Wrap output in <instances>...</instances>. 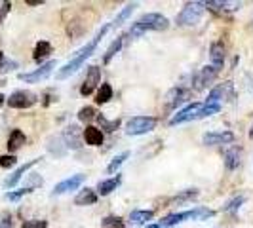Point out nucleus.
Wrapping results in <instances>:
<instances>
[{
	"mask_svg": "<svg viewBox=\"0 0 253 228\" xmlns=\"http://www.w3.org/2000/svg\"><path fill=\"white\" fill-rule=\"evenodd\" d=\"M109 29H111V25L103 27L101 31H99L95 37L91 38L88 44H86L82 50L78 51V53H76V55L73 57V59H71V61H69V63L65 65L63 69H59V71H57V75H55V76H57V80H65V78H69L71 75H75L76 71H78L82 65L86 63V59H89V57L93 55V51L97 50L99 42H101L103 38H105V35H107V31H109Z\"/></svg>",
	"mask_w": 253,
	"mask_h": 228,
	"instance_id": "obj_1",
	"label": "nucleus"
},
{
	"mask_svg": "<svg viewBox=\"0 0 253 228\" xmlns=\"http://www.w3.org/2000/svg\"><path fill=\"white\" fill-rule=\"evenodd\" d=\"M168 27H169V21H168V17H164L162 13H147V15L139 17L131 25V29L127 31V37L139 38L145 33H149V31H166Z\"/></svg>",
	"mask_w": 253,
	"mask_h": 228,
	"instance_id": "obj_2",
	"label": "nucleus"
},
{
	"mask_svg": "<svg viewBox=\"0 0 253 228\" xmlns=\"http://www.w3.org/2000/svg\"><path fill=\"white\" fill-rule=\"evenodd\" d=\"M215 215L213 209H208V207H194L189 211H183V213H173V215H168L162 219L160 227H175L179 223H185V221H206L210 217Z\"/></svg>",
	"mask_w": 253,
	"mask_h": 228,
	"instance_id": "obj_3",
	"label": "nucleus"
},
{
	"mask_svg": "<svg viewBox=\"0 0 253 228\" xmlns=\"http://www.w3.org/2000/svg\"><path fill=\"white\" fill-rule=\"evenodd\" d=\"M204 10H206V6H204V2H190L187 4L181 13L177 15V25L179 27H194L200 23V19H202L204 15Z\"/></svg>",
	"mask_w": 253,
	"mask_h": 228,
	"instance_id": "obj_4",
	"label": "nucleus"
},
{
	"mask_svg": "<svg viewBox=\"0 0 253 228\" xmlns=\"http://www.w3.org/2000/svg\"><path fill=\"white\" fill-rule=\"evenodd\" d=\"M156 124H158V120L152 116H133L127 120L126 133L127 135H145V133L152 131Z\"/></svg>",
	"mask_w": 253,
	"mask_h": 228,
	"instance_id": "obj_5",
	"label": "nucleus"
},
{
	"mask_svg": "<svg viewBox=\"0 0 253 228\" xmlns=\"http://www.w3.org/2000/svg\"><path fill=\"white\" fill-rule=\"evenodd\" d=\"M38 101V97L33 91H27V89H19V91H13L12 95L8 97V105L12 109H29Z\"/></svg>",
	"mask_w": 253,
	"mask_h": 228,
	"instance_id": "obj_6",
	"label": "nucleus"
},
{
	"mask_svg": "<svg viewBox=\"0 0 253 228\" xmlns=\"http://www.w3.org/2000/svg\"><path fill=\"white\" fill-rule=\"evenodd\" d=\"M53 67H55V61H48V63H44L40 69L33 71V73H21L19 80H23L27 84H37V82H40V80H44V78H48L51 75Z\"/></svg>",
	"mask_w": 253,
	"mask_h": 228,
	"instance_id": "obj_7",
	"label": "nucleus"
},
{
	"mask_svg": "<svg viewBox=\"0 0 253 228\" xmlns=\"http://www.w3.org/2000/svg\"><path fill=\"white\" fill-rule=\"evenodd\" d=\"M232 93V82H225V84H219L217 88H213L208 95V101L206 105H219L223 107V101L227 99L228 95Z\"/></svg>",
	"mask_w": 253,
	"mask_h": 228,
	"instance_id": "obj_8",
	"label": "nucleus"
},
{
	"mask_svg": "<svg viewBox=\"0 0 253 228\" xmlns=\"http://www.w3.org/2000/svg\"><path fill=\"white\" fill-rule=\"evenodd\" d=\"M202 109V103H192L187 109L179 111L171 120H169V126H177V124H183V122H189V120H196L198 116V111Z\"/></svg>",
	"mask_w": 253,
	"mask_h": 228,
	"instance_id": "obj_9",
	"label": "nucleus"
},
{
	"mask_svg": "<svg viewBox=\"0 0 253 228\" xmlns=\"http://www.w3.org/2000/svg\"><path fill=\"white\" fill-rule=\"evenodd\" d=\"M86 181V175H82V173H78V175H73V177L65 179L61 181L59 185H55V189H53V196H61L65 192H71V190H76L82 183Z\"/></svg>",
	"mask_w": 253,
	"mask_h": 228,
	"instance_id": "obj_10",
	"label": "nucleus"
},
{
	"mask_svg": "<svg viewBox=\"0 0 253 228\" xmlns=\"http://www.w3.org/2000/svg\"><path fill=\"white\" fill-rule=\"evenodd\" d=\"M99 84H101V69L99 67H89L88 76H86V80H84V84L80 88V93L82 95H89Z\"/></svg>",
	"mask_w": 253,
	"mask_h": 228,
	"instance_id": "obj_11",
	"label": "nucleus"
},
{
	"mask_svg": "<svg viewBox=\"0 0 253 228\" xmlns=\"http://www.w3.org/2000/svg\"><path fill=\"white\" fill-rule=\"evenodd\" d=\"M234 141V133L232 131H208L204 133L202 143L208 147H213V145H225V143H232Z\"/></svg>",
	"mask_w": 253,
	"mask_h": 228,
	"instance_id": "obj_12",
	"label": "nucleus"
},
{
	"mask_svg": "<svg viewBox=\"0 0 253 228\" xmlns=\"http://www.w3.org/2000/svg\"><path fill=\"white\" fill-rule=\"evenodd\" d=\"M187 101V91L177 86V88H171L168 91V95H166V109L168 111H173V109H177L179 105H183V103Z\"/></svg>",
	"mask_w": 253,
	"mask_h": 228,
	"instance_id": "obj_13",
	"label": "nucleus"
},
{
	"mask_svg": "<svg viewBox=\"0 0 253 228\" xmlns=\"http://www.w3.org/2000/svg\"><path fill=\"white\" fill-rule=\"evenodd\" d=\"M219 75V71L217 69H213L211 65L210 67H204V69H200V73L194 76V89H204L215 76Z\"/></svg>",
	"mask_w": 253,
	"mask_h": 228,
	"instance_id": "obj_14",
	"label": "nucleus"
},
{
	"mask_svg": "<svg viewBox=\"0 0 253 228\" xmlns=\"http://www.w3.org/2000/svg\"><path fill=\"white\" fill-rule=\"evenodd\" d=\"M61 137H63L65 147H67V149L76 151V149L82 147V139H80V129H78V126H69L67 129H65V133L61 135Z\"/></svg>",
	"mask_w": 253,
	"mask_h": 228,
	"instance_id": "obj_15",
	"label": "nucleus"
},
{
	"mask_svg": "<svg viewBox=\"0 0 253 228\" xmlns=\"http://www.w3.org/2000/svg\"><path fill=\"white\" fill-rule=\"evenodd\" d=\"M206 8L210 10H215V12H234V10H240L242 2H228V0H210V2H204Z\"/></svg>",
	"mask_w": 253,
	"mask_h": 228,
	"instance_id": "obj_16",
	"label": "nucleus"
},
{
	"mask_svg": "<svg viewBox=\"0 0 253 228\" xmlns=\"http://www.w3.org/2000/svg\"><path fill=\"white\" fill-rule=\"evenodd\" d=\"M210 59H211V67L221 71L223 63H225V46L221 42H213L210 48Z\"/></svg>",
	"mask_w": 253,
	"mask_h": 228,
	"instance_id": "obj_17",
	"label": "nucleus"
},
{
	"mask_svg": "<svg viewBox=\"0 0 253 228\" xmlns=\"http://www.w3.org/2000/svg\"><path fill=\"white\" fill-rule=\"evenodd\" d=\"M38 162H40V158H37V160H31V162H27L25 165H21V167H19V169H17V171L13 173L12 177H8L6 181H4V189H12V187H15V185L19 183V179L23 177L27 171H29V169L33 167V165H37Z\"/></svg>",
	"mask_w": 253,
	"mask_h": 228,
	"instance_id": "obj_18",
	"label": "nucleus"
},
{
	"mask_svg": "<svg viewBox=\"0 0 253 228\" xmlns=\"http://www.w3.org/2000/svg\"><path fill=\"white\" fill-rule=\"evenodd\" d=\"M84 141H86V145H89V147H101L103 145L101 129H97V127H93V126H88L84 129Z\"/></svg>",
	"mask_w": 253,
	"mask_h": 228,
	"instance_id": "obj_19",
	"label": "nucleus"
},
{
	"mask_svg": "<svg viewBox=\"0 0 253 228\" xmlns=\"http://www.w3.org/2000/svg\"><path fill=\"white\" fill-rule=\"evenodd\" d=\"M120 183H122V177H120V175H116V177H113V179H107V181H99V185H97V194L109 196L113 190H116L120 187Z\"/></svg>",
	"mask_w": 253,
	"mask_h": 228,
	"instance_id": "obj_20",
	"label": "nucleus"
},
{
	"mask_svg": "<svg viewBox=\"0 0 253 228\" xmlns=\"http://www.w3.org/2000/svg\"><path fill=\"white\" fill-rule=\"evenodd\" d=\"M25 141H27V137L21 129H13L12 133H10V139H8V151L10 152L19 151V149L25 145Z\"/></svg>",
	"mask_w": 253,
	"mask_h": 228,
	"instance_id": "obj_21",
	"label": "nucleus"
},
{
	"mask_svg": "<svg viewBox=\"0 0 253 228\" xmlns=\"http://www.w3.org/2000/svg\"><path fill=\"white\" fill-rule=\"evenodd\" d=\"M240 156H242V151L238 147H232V149L225 154V165H227L228 171H232V169H236V167L240 165Z\"/></svg>",
	"mask_w": 253,
	"mask_h": 228,
	"instance_id": "obj_22",
	"label": "nucleus"
},
{
	"mask_svg": "<svg viewBox=\"0 0 253 228\" xmlns=\"http://www.w3.org/2000/svg\"><path fill=\"white\" fill-rule=\"evenodd\" d=\"M97 202V194L93 192L91 189H86V190H80V194L75 198V203L76 205H93V203Z\"/></svg>",
	"mask_w": 253,
	"mask_h": 228,
	"instance_id": "obj_23",
	"label": "nucleus"
},
{
	"mask_svg": "<svg viewBox=\"0 0 253 228\" xmlns=\"http://www.w3.org/2000/svg\"><path fill=\"white\" fill-rule=\"evenodd\" d=\"M135 8H137V4H135V2H131V4H126V6L122 8V12H120L118 15H116V17H114V21L111 23V27H120L122 23H124V21H127V19H129V15L133 13V10H135Z\"/></svg>",
	"mask_w": 253,
	"mask_h": 228,
	"instance_id": "obj_24",
	"label": "nucleus"
},
{
	"mask_svg": "<svg viewBox=\"0 0 253 228\" xmlns=\"http://www.w3.org/2000/svg\"><path fill=\"white\" fill-rule=\"evenodd\" d=\"M48 151H50L51 154H55V156H63L65 151H67L63 137H50V139H48Z\"/></svg>",
	"mask_w": 253,
	"mask_h": 228,
	"instance_id": "obj_25",
	"label": "nucleus"
},
{
	"mask_svg": "<svg viewBox=\"0 0 253 228\" xmlns=\"http://www.w3.org/2000/svg\"><path fill=\"white\" fill-rule=\"evenodd\" d=\"M51 53V44L50 42H46V40H40L37 44V48H35V53H33V57H35V61H42L44 57H48Z\"/></svg>",
	"mask_w": 253,
	"mask_h": 228,
	"instance_id": "obj_26",
	"label": "nucleus"
},
{
	"mask_svg": "<svg viewBox=\"0 0 253 228\" xmlns=\"http://www.w3.org/2000/svg\"><path fill=\"white\" fill-rule=\"evenodd\" d=\"M152 217H154L152 211H147V209H137V211H131L129 221H131L133 225H145L147 221H151Z\"/></svg>",
	"mask_w": 253,
	"mask_h": 228,
	"instance_id": "obj_27",
	"label": "nucleus"
},
{
	"mask_svg": "<svg viewBox=\"0 0 253 228\" xmlns=\"http://www.w3.org/2000/svg\"><path fill=\"white\" fill-rule=\"evenodd\" d=\"M111 99H113V88H111V84H101L95 101L99 103V105H105V103H109Z\"/></svg>",
	"mask_w": 253,
	"mask_h": 228,
	"instance_id": "obj_28",
	"label": "nucleus"
},
{
	"mask_svg": "<svg viewBox=\"0 0 253 228\" xmlns=\"http://www.w3.org/2000/svg\"><path fill=\"white\" fill-rule=\"evenodd\" d=\"M127 158H129V152H127V151L122 152V154H118L116 158H113V162L107 165V173H114V171H116V169H118L120 165L126 162Z\"/></svg>",
	"mask_w": 253,
	"mask_h": 228,
	"instance_id": "obj_29",
	"label": "nucleus"
},
{
	"mask_svg": "<svg viewBox=\"0 0 253 228\" xmlns=\"http://www.w3.org/2000/svg\"><path fill=\"white\" fill-rule=\"evenodd\" d=\"M120 48H122V37H118L113 44H111V48L107 50V53H105V59H103V61H105V63H111V59H113L114 55L120 51Z\"/></svg>",
	"mask_w": 253,
	"mask_h": 228,
	"instance_id": "obj_30",
	"label": "nucleus"
},
{
	"mask_svg": "<svg viewBox=\"0 0 253 228\" xmlns=\"http://www.w3.org/2000/svg\"><path fill=\"white\" fill-rule=\"evenodd\" d=\"M103 227L105 228H126L124 227V221L120 217H107L103 221Z\"/></svg>",
	"mask_w": 253,
	"mask_h": 228,
	"instance_id": "obj_31",
	"label": "nucleus"
},
{
	"mask_svg": "<svg viewBox=\"0 0 253 228\" xmlns=\"http://www.w3.org/2000/svg\"><path fill=\"white\" fill-rule=\"evenodd\" d=\"M29 192H33V189H21V190H17V192H6L4 198L10 200V202H17V200H21V198H23L25 194H29Z\"/></svg>",
	"mask_w": 253,
	"mask_h": 228,
	"instance_id": "obj_32",
	"label": "nucleus"
},
{
	"mask_svg": "<svg viewBox=\"0 0 253 228\" xmlns=\"http://www.w3.org/2000/svg\"><path fill=\"white\" fill-rule=\"evenodd\" d=\"M198 196V190H185V192H181V194H177L175 198H173V202H189V200H192V198H196Z\"/></svg>",
	"mask_w": 253,
	"mask_h": 228,
	"instance_id": "obj_33",
	"label": "nucleus"
},
{
	"mask_svg": "<svg viewBox=\"0 0 253 228\" xmlns=\"http://www.w3.org/2000/svg\"><path fill=\"white\" fill-rule=\"evenodd\" d=\"M93 118H95V111H93L91 107L80 109V113H78V120H80V122H89V120H93Z\"/></svg>",
	"mask_w": 253,
	"mask_h": 228,
	"instance_id": "obj_34",
	"label": "nucleus"
},
{
	"mask_svg": "<svg viewBox=\"0 0 253 228\" xmlns=\"http://www.w3.org/2000/svg\"><path fill=\"white\" fill-rule=\"evenodd\" d=\"M97 120H99V124L103 126L105 131H114L116 127L120 126V120H113V122H109V120H105V116H95Z\"/></svg>",
	"mask_w": 253,
	"mask_h": 228,
	"instance_id": "obj_35",
	"label": "nucleus"
},
{
	"mask_svg": "<svg viewBox=\"0 0 253 228\" xmlns=\"http://www.w3.org/2000/svg\"><path fill=\"white\" fill-rule=\"evenodd\" d=\"M15 162H17V158H15L13 154H6V156H0V167H4V169H8V167L15 165Z\"/></svg>",
	"mask_w": 253,
	"mask_h": 228,
	"instance_id": "obj_36",
	"label": "nucleus"
},
{
	"mask_svg": "<svg viewBox=\"0 0 253 228\" xmlns=\"http://www.w3.org/2000/svg\"><path fill=\"white\" fill-rule=\"evenodd\" d=\"M13 69H17V63H15V61H10V59H6V57H4V61H2V65H0V75L10 73V71H13Z\"/></svg>",
	"mask_w": 253,
	"mask_h": 228,
	"instance_id": "obj_37",
	"label": "nucleus"
},
{
	"mask_svg": "<svg viewBox=\"0 0 253 228\" xmlns=\"http://www.w3.org/2000/svg\"><path fill=\"white\" fill-rule=\"evenodd\" d=\"M21 228H48V221H25Z\"/></svg>",
	"mask_w": 253,
	"mask_h": 228,
	"instance_id": "obj_38",
	"label": "nucleus"
},
{
	"mask_svg": "<svg viewBox=\"0 0 253 228\" xmlns=\"http://www.w3.org/2000/svg\"><path fill=\"white\" fill-rule=\"evenodd\" d=\"M242 203H244V198L238 196V198H234L232 202H228V205L225 207V211H236V209H240Z\"/></svg>",
	"mask_w": 253,
	"mask_h": 228,
	"instance_id": "obj_39",
	"label": "nucleus"
},
{
	"mask_svg": "<svg viewBox=\"0 0 253 228\" xmlns=\"http://www.w3.org/2000/svg\"><path fill=\"white\" fill-rule=\"evenodd\" d=\"M0 228H12V221H10L8 217H6V219H4L2 223H0Z\"/></svg>",
	"mask_w": 253,
	"mask_h": 228,
	"instance_id": "obj_40",
	"label": "nucleus"
},
{
	"mask_svg": "<svg viewBox=\"0 0 253 228\" xmlns=\"http://www.w3.org/2000/svg\"><path fill=\"white\" fill-rule=\"evenodd\" d=\"M27 4L29 6H38V4H42V0H27Z\"/></svg>",
	"mask_w": 253,
	"mask_h": 228,
	"instance_id": "obj_41",
	"label": "nucleus"
},
{
	"mask_svg": "<svg viewBox=\"0 0 253 228\" xmlns=\"http://www.w3.org/2000/svg\"><path fill=\"white\" fill-rule=\"evenodd\" d=\"M4 99H6V97H4V95H2V93H0V107H2V105H4Z\"/></svg>",
	"mask_w": 253,
	"mask_h": 228,
	"instance_id": "obj_42",
	"label": "nucleus"
},
{
	"mask_svg": "<svg viewBox=\"0 0 253 228\" xmlns=\"http://www.w3.org/2000/svg\"><path fill=\"white\" fill-rule=\"evenodd\" d=\"M147 228H162V227H160V225H149Z\"/></svg>",
	"mask_w": 253,
	"mask_h": 228,
	"instance_id": "obj_43",
	"label": "nucleus"
},
{
	"mask_svg": "<svg viewBox=\"0 0 253 228\" xmlns=\"http://www.w3.org/2000/svg\"><path fill=\"white\" fill-rule=\"evenodd\" d=\"M2 61H4V53L0 51V65H2Z\"/></svg>",
	"mask_w": 253,
	"mask_h": 228,
	"instance_id": "obj_44",
	"label": "nucleus"
},
{
	"mask_svg": "<svg viewBox=\"0 0 253 228\" xmlns=\"http://www.w3.org/2000/svg\"><path fill=\"white\" fill-rule=\"evenodd\" d=\"M250 135L253 137V126H252V129H250Z\"/></svg>",
	"mask_w": 253,
	"mask_h": 228,
	"instance_id": "obj_45",
	"label": "nucleus"
},
{
	"mask_svg": "<svg viewBox=\"0 0 253 228\" xmlns=\"http://www.w3.org/2000/svg\"><path fill=\"white\" fill-rule=\"evenodd\" d=\"M2 19H4V17H2V15H0V23H2Z\"/></svg>",
	"mask_w": 253,
	"mask_h": 228,
	"instance_id": "obj_46",
	"label": "nucleus"
}]
</instances>
